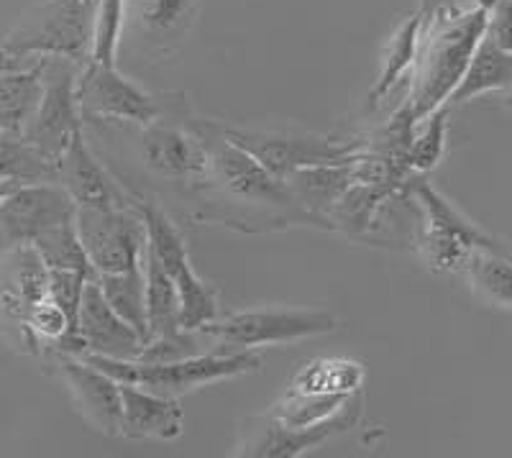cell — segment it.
<instances>
[{
    "label": "cell",
    "mask_w": 512,
    "mask_h": 458,
    "mask_svg": "<svg viewBox=\"0 0 512 458\" xmlns=\"http://www.w3.org/2000/svg\"><path fill=\"white\" fill-rule=\"evenodd\" d=\"M95 0H41L26 8L6 39V52L18 59L67 57L85 64L93 47Z\"/></svg>",
    "instance_id": "cell-4"
},
{
    "label": "cell",
    "mask_w": 512,
    "mask_h": 458,
    "mask_svg": "<svg viewBox=\"0 0 512 458\" xmlns=\"http://www.w3.org/2000/svg\"><path fill=\"white\" fill-rule=\"evenodd\" d=\"M0 177L16 185L57 182V162L34 149L24 134H0Z\"/></svg>",
    "instance_id": "cell-27"
},
{
    "label": "cell",
    "mask_w": 512,
    "mask_h": 458,
    "mask_svg": "<svg viewBox=\"0 0 512 458\" xmlns=\"http://www.w3.org/2000/svg\"><path fill=\"white\" fill-rule=\"evenodd\" d=\"M484 36L505 52H512V0H495V6L487 11Z\"/></svg>",
    "instance_id": "cell-33"
},
{
    "label": "cell",
    "mask_w": 512,
    "mask_h": 458,
    "mask_svg": "<svg viewBox=\"0 0 512 458\" xmlns=\"http://www.w3.org/2000/svg\"><path fill=\"white\" fill-rule=\"evenodd\" d=\"M16 187H21V185H16V182L3 180V177H0V203H3V200H6L8 195H11V192L16 190Z\"/></svg>",
    "instance_id": "cell-36"
},
{
    "label": "cell",
    "mask_w": 512,
    "mask_h": 458,
    "mask_svg": "<svg viewBox=\"0 0 512 458\" xmlns=\"http://www.w3.org/2000/svg\"><path fill=\"white\" fill-rule=\"evenodd\" d=\"M292 198L308 215L313 226H328V213L338 198L349 190L351 182H356L354 162L351 164H318V167L295 169L285 177Z\"/></svg>",
    "instance_id": "cell-19"
},
{
    "label": "cell",
    "mask_w": 512,
    "mask_h": 458,
    "mask_svg": "<svg viewBox=\"0 0 512 458\" xmlns=\"http://www.w3.org/2000/svg\"><path fill=\"white\" fill-rule=\"evenodd\" d=\"M75 228L95 274L128 272L144 264L146 228L134 203L77 208Z\"/></svg>",
    "instance_id": "cell-9"
},
{
    "label": "cell",
    "mask_w": 512,
    "mask_h": 458,
    "mask_svg": "<svg viewBox=\"0 0 512 458\" xmlns=\"http://www.w3.org/2000/svg\"><path fill=\"white\" fill-rule=\"evenodd\" d=\"M41 98V62L0 72V134H24Z\"/></svg>",
    "instance_id": "cell-22"
},
{
    "label": "cell",
    "mask_w": 512,
    "mask_h": 458,
    "mask_svg": "<svg viewBox=\"0 0 512 458\" xmlns=\"http://www.w3.org/2000/svg\"><path fill=\"white\" fill-rule=\"evenodd\" d=\"M141 159L164 180H208V154L195 128L154 121L144 126Z\"/></svg>",
    "instance_id": "cell-15"
},
{
    "label": "cell",
    "mask_w": 512,
    "mask_h": 458,
    "mask_svg": "<svg viewBox=\"0 0 512 458\" xmlns=\"http://www.w3.org/2000/svg\"><path fill=\"white\" fill-rule=\"evenodd\" d=\"M361 420V397L356 392L344 407L333 412L331 418L308 428H290V425L274 423L267 415L249 418L241 425V435L236 441V456L249 458H297L305 456L313 448L323 446L341 433H349Z\"/></svg>",
    "instance_id": "cell-12"
},
{
    "label": "cell",
    "mask_w": 512,
    "mask_h": 458,
    "mask_svg": "<svg viewBox=\"0 0 512 458\" xmlns=\"http://www.w3.org/2000/svg\"><path fill=\"white\" fill-rule=\"evenodd\" d=\"M448 134V108H438L431 116H425L415 128L413 141L408 149V167L413 174H428L438 167L446 151Z\"/></svg>",
    "instance_id": "cell-30"
},
{
    "label": "cell",
    "mask_w": 512,
    "mask_h": 458,
    "mask_svg": "<svg viewBox=\"0 0 512 458\" xmlns=\"http://www.w3.org/2000/svg\"><path fill=\"white\" fill-rule=\"evenodd\" d=\"M195 134L200 136L208 154V180L216 182L228 198L241 205H256L264 210H277L290 223H310L308 215L292 198L290 187L282 177L269 172L259 159H254L246 149L233 144L223 126L218 123H195Z\"/></svg>",
    "instance_id": "cell-2"
},
{
    "label": "cell",
    "mask_w": 512,
    "mask_h": 458,
    "mask_svg": "<svg viewBox=\"0 0 512 458\" xmlns=\"http://www.w3.org/2000/svg\"><path fill=\"white\" fill-rule=\"evenodd\" d=\"M456 0H418V16L420 21H428L431 16H436V13L446 11V8H454Z\"/></svg>",
    "instance_id": "cell-34"
},
{
    "label": "cell",
    "mask_w": 512,
    "mask_h": 458,
    "mask_svg": "<svg viewBox=\"0 0 512 458\" xmlns=\"http://www.w3.org/2000/svg\"><path fill=\"white\" fill-rule=\"evenodd\" d=\"M134 11L141 29L154 41H180L190 29L198 0H126V16Z\"/></svg>",
    "instance_id": "cell-26"
},
{
    "label": "cell",
    "mask_w": 512,
    "mask_h": 458,
    "mask_svg": "<svg viewBox=\"0 0 512 458\" xmlns=\"http://www.w3.org/2000/svg\"><path fill=\"white\" fill-rule=\"evenodd\" d=\"M41 98L24 128V139L52 162L70 146L72 136L85 128L77 103L80 62L67 57H39Z\"/></svg>",
    "instance_id": "cell-8"
},
{
    "label": "cell",
    "mask_w": 512,
    "mask_h": 458,
    "mask_svg": "<svg viewBox=\"0 0 512 458\" xmlns=\"http://www.w3.org/2000/svg\"><path fill=\"white\" fill-rule=\"evenodd\" d=\"M144 279H146V320H149V338L175 336L182 331L180 295L175 282L169 279L154 251H144ZM146 338V341H149Z\"/></svg>",
    "instance_id": "cell-23"
},
{
    "label": "cell",
    "mask_w": 512,
    "mask_h": 458,
    "mask_svg": "<svg viewBox=\"0 0 512 458\" xmlns=\"http://www.w3.org/2000/svg\"><path fill=\"white\" fill-rule=\"evenodd\" d=\"M75 200L57 182L21 185L0 203V246L34 244L41 233L75 221Z\"/></svg>",
    "instance_id": "cell-13"
},
{
    "label": "cell",
    "mask_w": 512,
    "mask_h": 458,
    "mask_svg": "<svg viewBox=\"0 0 512 458\" xmlns=\"http://www.w3.org/2000/svg\"><path fill=\"white\" fill-rule=\"evenodd\" d=\"M77 336L82 341V354L105 356V359L136 361L144 348V338L108 305L98 282L88 279L77 313ZM80 354V356H82Z\"/></svg>",
    "instance_id": "cell-16"
},
{
    "label": "cell",
    "mask_w": 512,
    "mask_h": 458,
    "mask_svg": "<svg viewBox=\"0 0 512 458\" xmlns=\"http://www.w3.org/2000/svg\"><path fill=\"white\" fill-rule=\"evenodd\" d=\"M134 208L139 210L146 228V246L154 251L164 272L175 282L180 295V320L185 331H200L203 325L218 318V297L195 274L187 254V244L180 228L172 223L167 213L152 200H136Z\"/></svg>",
    "instance_id": "cell-7"
},
{
    "label": "cell",
    "mask_w": 512,
    "mask_h": 458,
    "mask_svg": "<svg viewBox=\"0 0 512 458\" xmlns=\"http://www.w3.org/2000/svg\"><path fill=\"white\" fill-rule=\"evenodd\" d=\"M47 354L52 356L80 418L98 433L111 438L121 435V382L75 354H64V351H47Z\"/></svg>",
    "instance_id": "cell-14"
},
{
    "label": "cell",
    "mask_w": 512,
    "mask_h": 458,
    "mask_svg": "<svg viewBox=\"0 0 512 458\" xmlns=\"http://www.w3.org/2000/svg\"><path fill=\"white\" fill-rule=\"evenodd\" d=\"M80 359L90 361L93 366L111 374L116 382L134 384V387L154 392L162 397H175L192 389L208 387L223 379L244 377V374L262 369L264 359L256 351H233V354H221V351H205V354L190 356L180 361H162V364H146V361H123V359H105V356L82 354Z\"/></svg>",
    "instance_id": "cell-3"
},
{
    "label": "cell",
    "mask_w": 512,
    "mask_h": 458,
    "mask_svg": "<svg viewBox=\"0 0 512 458\" xmlns=\"http://www.w3.org/2000/svg\"><path fill=\"white\" fill-rule=\"evenodd\" d=\"M123 24H126V0H95L90 62L116 64Z\"/></svg>",
    "instance_id": "cell-31"
},
{
    "label": "cell",
    "mask_w": 512,
    "mask_h": 458,
    "mask_svg": "<svg viewBox=\"0 0 512 458\" xmlns=\"http://www.w3.org/2000/svg\"><path fill=\"white\" fill-rule=\"evenodd\" d=\"M121 435L128 441H177L185 425L180 400L121 382Z\"/></svg>",
    "instance_id": "cell-17"
},
{
    "label": "cell",
    "mask_w": 512,
    "mask_h": 458,
    "mask_svg": "<svg viewBox=\"0 0 512 458\" xmlns=\"http://www.w3.org/2000/svg\"><path fill=\"white\" fill-rule=\"evenodd\" d=\"M420 41V16L413 13L408 21H402L395 29V34L387 39L382 52V72L374 82L372 93H369V108H377L387 95L400 85V80H410L413 72L415 54H418Z\"/></svg>",
    "instance_id": "cell-24"
},
{
    "label": "cell",
    "mask_w": 512,
    "mask_h": 458,
    "mask_svg": "<svg viewBox=\"0 0 512 458\" xmlns=\"http://www.w3.org/2000/svg\"><path fill=\"white\" fill-rule=\"evenodd\" d=\"M57 185L67 190L77 208H108L123 203L118 190L85 141V128L72 136L70 146L57 159Z\"/></svg>",
    "instance_id": "cell-18"
},
{
    "label": "cell",
    "mask_w": 512,
    "mask_h": 458,
    "mask_svg": "<svg viewBox=\"0 0 512 458\" xmlns=\"http://www.w3.org/2000/svg\"><path fill=\"white\" fill-rule=\"evenodd\" d=\"M223 134L282 180L303 167L351 164L361 151V141H336L328 136L295 134V131H254V128L223 126Z\"/></svg>",
    "instance_id": "cell-10"
},
{
    "label": "cell",
    "mask_w": 512,
    "mask_h": 458,
    "mask_svg": "<svg viewBox=\"0 0 512 458\" xmlns=\"http://www.w3.org/2000/svg\"><path fill=\"white\" fill-rule=\"evenodd\" d=\"M502 100H505V105H507V108H512V85L507 87L505 93H502Z\"/></svg>",
    "instance_id": "cell-37"
},
{
    "label": "cell",
    "mask_w": 512,
    "mask_h": 458,
    "mask_svg": "<svg viewBox=\"0 0 512 458\" xmlns=\"http://www.w3.org/2000/svg\"><path fill=\"white\" fill-rule=\"evenodd\" d=\"M487 29L484 8H446L420 21V41L410 72L408 111L423 121L443 108L464 77L466 64Z\"/></svg>",
    "instance_id": "cell-1"
},
{
    "label": "cell",
    "mask_w": 512,
    "mask_h": 458,
    "mask_svg": "<svg viewBox=\"0 0 512 458\" xmlns=\"http://www.w3.org/2000/svg\"><path fill=\"white\" fill-rule=\"evenodd\" d=\"M364 382V366L349 359H315L290 384V392L308 395H356Z\"/></svg>",
    "instance_id": "cell-28"
},
{
    "label": "cell",
    "mask_w": 512,
    "mask_h": 458,
    "mask_svg": "<svg viewBox=\"0 0 512 458\" xmlns=\"http://www.w3.org/2000/svg\"><path fill=\"white\" fill-rule=\"evenodd\" d=\"M77 103L82 123L88 121H126L136 126L162 118V103L157 95L121 75L116 64L85 62L77 77Z\"/></svg>",
    "instance_id": "cell-11"
},
{
    "label": "cell",
    "mask_w": 512,
    "mask_h": 458,
    "mask_svg": "<svg viewBox=\"0 0 512 458\" xmlns=\"http://www.w3.org/2000/svg\"><path fill=\"white\" fill-rule=\"evenodd\" d=\"M464 277L474 295L492 308L512 313V244L497 238L495 246L479 249L469 259Z\"/></svg>",
    "instance_id": "cell-21"
},
{
    "label": "cell",
    "mask_w": 512,
    "mask_h": 458,
    "mask_svg": "<svg viewBox=\"0 0 512 458\" xmlns=\"http://www.w3.org/2000/svg\"><path fill=\"white\" fill-rule=\"evenodd\" d=\"M31 62H36V59L13 57V54L6 52V47L0 44V72H3V70H18V67H29Z\"/></svg>",
    "instance_id": "cell-35"
},
{
    "label": "cell",
    "mask_w": 512,
    "mask_h": 458,
    "mask_svg": "<svg viewBox=\"0 0 512 458\" xmlns=\"http://www.w3.org/2000/svg\"><path fill=\"white\" fill-rule=\"evenodd\" d=\"M408 192L420 210V259L433 272L464 274L466 264L479 249L497 244V236L479 228L472 218H466L431 182H425L423 174H415Z\"/></svg>",
    "instance_id": "cell-5"
},
{
    "label": "cell",
    "mask_w": 512,
    "mask_h": 458,
    "mask_svg": "<svg viewBox=\"0 0 512 458\" xmlns=\"http://www.w3.org/2000/svg\"><path fill=\"white\" fill-rule=\"evenodd\" d=\"M88 279L93 277L85 272H72V269H49V297L57 302L64 313L70 315L75 333H77V313H80L82 292H85Z\"/></svg>",
    "instance_id": "cell-32"
},
{
    "label": "cell",
    "mask_w": 512,
    "mask_h": 458,
    "mask_svg": "<svg viewBox=\"0 0 512 458\" xmlns=\"http://www.w3.org/2000/svg\"><path fill=\"white\" fill-rule=\"evenodd\" d=\"M95 282H98L108 305L146 341L149 338V320H146L144 264L128 269V272L95 274Z\"/></svg>",
    "instance_id": "cell-25"
},
{
    "label": "cell",
    "mask_w": 512,
    "mask_h": 458,
    "mask_svg": "<svg viewBox=\"0 0 512 458\" xmlns=\"http://www.w3.org/2000/svg\"><path fill=\"white\" fill-rule=\"evenodd\" d=\"M344 328V323L323 308H287V305H267V308L239 310L228 318H216L200 331L210 336L216 351H256L264 346H287L305 338L328 336Z\"/></svg>",
    "instance_id": "cell-6"
},
{
    "label": "cell",
    "mask_w": 512,
    "mask_h": 458,
    "mask_svg": "<svg viewBox=\"0 0 512 458\" xmlns=\"http://www.w3.org/2000/svg\"><path fill=\"white\" fill-rule=\"evenodd\" d=\"M34 249L39 251L49 269H72V272H85L95 277L93 264H90L85 246L77 236L75 221H67L52 231L41 233L34 241Z\"/></svg>",
    "instance_id": "cell-29"
},
{
    "label": "cell",
    "mask_w": 512,
    "mask_h": 458,
    "mask_svg": "<svg viewBox=\"0 0 512 458\" xmlns=\"http://www.w3.org/2000/svg\"><path fill=\"white\" fill-rule=\"evenodd\" d=\"M512 85V52L500 49L492 39L482 36V41L474 49L472 59L466 64L464 77L456 85V90L448 98L446 108L464 105L469 100H477L487 93H505Z\"/></svg>",
    "instance_id": "cell-20"
}]
</instances>
